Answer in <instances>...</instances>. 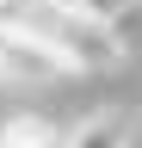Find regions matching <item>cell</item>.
I'll list each match as a JSON object with an SVG mask.
<instances>
[{
	"mask_svg": "<svg viewBox=\"0 0 142 148\" xmlns=\"http://www.w3.org/2000/svg\"><path fill=\"white\" fill-rule=\"evenodd\" d=\"M0 6H6V0H0Z\"/></svg>",
	"mask_w": 142,
	"mask_h": 148,
	"instance_id": "5",
	"label": "cell"
},
{
	"mask_svg": "<svg viewBox=\"0 0 142 148\" xmlns=\"http://www.w3.org/2000/svg\"><path fill=\"white\" fill-rule=\"evenodd\" d=\"M123 6H130V0H123Z\"/></svg>",
	"mask_w": 142,
	"mask_h": 148,
	"instance_id": "4",
	"label": "cell"
},
{
	"mask_svg": "<svg viewBox=\"0 0 142 148\" xmlns=\"http://www.w3.org/2000/svg\"><path fill=\"white\" fill-rule=\"evenodd\" d=\"M0 148H68V130H56L37 111H12L0 117Z\"/></svg>",
	"mask_w": 142,
	"mask_h": 148,
	"instance_id": "2",
	"label": "cell"
},
{
	"mask_svg": "<svg viewBox=\"0 0 142 148\" xmlns=\"http://www.w3.org/2000/svg\"><path fill=\"white\" fill-rule=\"evenodd\" d=\"M68 148H130V136H123V123L111 111H93V117H80L68 130Z\"/></svg>",
	"mask_w": 142,
	"mask_h": 148,
	"instance_id": "3",
	"label": "cell"
},
{
	"mask_svg": "<svg viewBox=\"0 0 142 148\" xmlns=\"http://www.w3.org/2000/svg\"><path fill=\"white\" fill-rule=\"evenodd\" d=\"M49 74H68V62L25 25L0 18V80H49Z\"/></svg>",
	"mask_w": 142,
	"mask_h": 148,
	"instance_id": "1",
	"label": "cell"
}]
</instances>
